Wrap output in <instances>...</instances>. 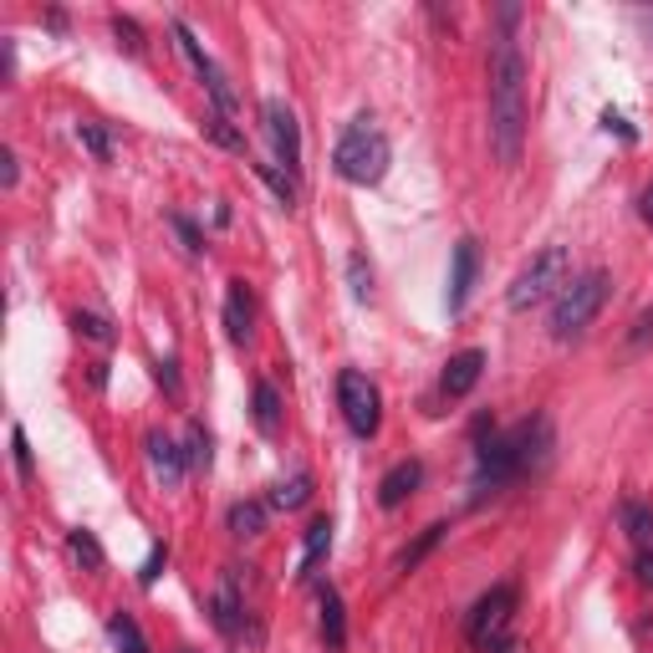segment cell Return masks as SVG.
Segmentation results:
<instances>
[{"label":"cell","instance_id":"obj_20","mask_svg":"<svg viewBox=\"0 0 653 653\" xmlns=\"http://www.w3.org/2000/svg\"><path fill=\"white\" fill-rule=\"evenodd\" d=\"M215 628H219V633H240V598H235V577H225V587L215 592Z\"/></svg>","mask_w":653,"mask_h":653},{"label":"cell","instance_id":"obj_25","mask_svg":"<svg viewBox=\"0 0 653 653\" xmlns=\"http://www.w3.org/2000/svg\"><path fill=\"white\" fill-rule=\"evenodd\" d=\"M204 128H210V138H215V143H225V149H235V153H246V138L230 128V117L210 113V117H204Z\"/></svg>","mask_w":653,"mask_h":653},{"label":"cell","instance_id":"obj_37","mask_svg":"<svg viewBox=\"0 0 653 653\" xmlns=\"http://www.w3.org/2000/svg\"><path fill=\"white\" fill-rule=\"evenodd\" d=\"M603 123H607V134H613V128H618L623 138H633V128H628V123H623V117L613 113V108H607V113H603Z\"/></svg>","mask_w":653,"mask_h":653},{"label":"cell","instance_id":"obj_23","mask_svg":"<svg viewBox=\"0 0 653 653\" xmlns=\"http://www.w3.org/2000/svg\"><path fill=\"white\" fill-rule=\"evenodd\" d=\"M77 143H83V149L92 153L98 164H108V159H113V138L102 134L98 123H77Z\"/></svg>","mask_w":653,"mask_h":653},{"label":"cell","instance_id":"obj_2","mask_svg":"<svg viewBox=\"0 0 653 653\" xmlns=\"http://www.w3.org/2000/svg\"><path fill=\"white\" fill-rule=\"evenodd\" d=\"M547 450H552V424L547 419H526L511 435H495L490 444H480V454H475V501H486L511 480H520L537 460H547Z\"/></svg>","mask_w":653,"mask_h":653},{"label":"cell","instance_id":"obj_7","mask_svg":"<svg viewBox=\"0 0 653 653\" xmlns=\"http://www.w3.org/2000/svg\"><path fill=\"white\" fill-rule=\"evenodd\" d=\"M511 613H516V587L501 582L490 587L486 598L475 603V613H469V643L475 649H501V643H511Z\"/></svg>","mask_w":653,"mask_h":653},{"label":"cell","instance_id":"obj_9","mask_svg":"<svg viewBox=\"0 0 653 653\" xmlns=\"http://www.w3.org/2000/svg\"><path fill=\"white\" fill-rule=\"evenodd\" d=\"M475 276H480V246H475V240H460V246L450 251V297H444L450 317H460V312L469 306Z\"/></svg>","mask_w":653,"mask_h":653},{"label":"cell","instance_id":"obj_3","mask_svg":"<svg viewBox=\"0 0 653 653\" xmlns=\"http://www.w3.org/2000/svg\"><path fill=\"white\" fill-rule=\"evenodd\" d=\"M388 159H393V149H388V138L384 128L373 123L368 113L363 117H352L348 123V134L337 138V149H332V168L348 179V185H378L388 174Z\"/></svg>","mask_w":653,"mask_h":653},{"label":"cell","instance_id":"obj_24","mask_svg":"<svg viewBox=\"0 0 653 653\" xmlns=\"http://www.w3.org/2000/svg\"><path fill=\"white\" fill-rule=\"evenodd\" d=\"M444 531H450V526H429V531H424L419 541H414V547H409V552H403V562H399V572H414L424 562V556L435 552L439 547V537H444Z\"/></svg>","mask_w":653,"mask_h":653},{"label":"cell","instance_id":"obj_8","mask_svg":"<svg viewBox=\"0 0 653 653\" xmlns=\"http://www.w3.org/2000/svg\"><path fill=\"white\" fill-rule=\"evenodd\" d=\"M261 117H266V138H271V149H276V164L286 174H297L302 168V123H297V113L281 98H266Z\"/></svg>","mask_w":653,"mask_h":653},{"label":"cell","instance_id":"obj_29","mask_svg":"<svg viewBox=\"0 0 653 653\" xmlns=\"http://www.w3.org/2000/svg\"><path fill=\"white\" fill-rule=\"evenodd\" d=\"M348 276H352V297H357V302H368V297H373V276H368V266H363V255H352V261H348Z\"/></svg>","mask_w":653,"mask_h":653},{"label":"cell","instance_id":"obj_1","mask_svg":"<svg viewBox=\"0 0 653 653\" xmlns=\"http://www.w3.org/2000/svg\"><path fill=\"white\" fill-rule=\"evenodd\" d=\"M511 26L516 5L501 11V36L490 41V149L501 164H516L526 143V56Z\"/></svg>","mask_w":653,"mask_h":653},{"label":"cell","instance_id":"obj_35","mask_svg":"<svg viewBox=\"0 0 653 653\" xmlns=\"http://www.w3.org/2000/svg\"><path fill=\"white\" fill-rule=\"evenodd\" d=\"M633 572H638V582H643V587H653V547H649V552H638Z\"/></svg>","mask_w":653,"mask_h":653},{"label":"cell","instance_id":"obj_38","mask_svg":"<svg viewBox=\"0 0 653 653\" xmlns=\"http://www.w3.org/2000/svg\"><path fill=\"white\" fill-rule=\"evenodd\" d=\"M0 164H5V189H11V185H16V153L5 149V159H0Z\"/></svg>","mask_w":653,"mask_h":653},{"label":"cell","instance_id":"obj_36","mask_svg":"<svg viewBox=\"0 0 653 653\" xmlns=\"http://www.w3.org/2000/svg\"><path fill=\"white\" fill-rule=\"evenodd\" d=\"M153 378L168 388V393H179V378H174V363H153Z\"/></svg>","mask_w":653,"mask_h":653},{"label":"cell","instance_id":"obj_28","mask_svg":"<svg viewBox=\"0 0 653 653\" xmlns=\"http://www.w3.org/2000/svg\"><path fill=\"white\" fill-rule=\"evenodd\" d=\"M185 460H189L194 469H210V435H204L200 424L189 429V450H185Z\"/></svg>","mask_w":653,"mask_h":653},{"label":"cell","instance_id":"obj_19","mask_svg":"<svg viewBox=\"0 0 653 653\" xmlns=\"http://www.w3.org/2000/svg\"><path fill=\"white\" fill-rule=\"evenodd\" d=\"M255 429L261 435H276L281 429V399L271 384H255Z\"/></svg>","mask_w":653,"mask_h":653},{"label":"cell","instance_id":"obj_32","mask_svg":"<svg viewBox=\"0 0 653 653\" xmlns=\"http://www.w3.org/2000/svg\"><path fill=\"white\" fill-rule=\"evenodd\" d=\"M628 342H633V348H643V342H653V312H643V317L633 322V332H628Z\"/></svg>","mask_w":653,"mask_h":653},{"label":"cell","instance_id":"obj_16","mask_svg":"<svg viewBox=\"0 0 653 653\" xmlns=\"http://www.w3.org/2000/svg\"><path fill=\"white\" fill-rule=\"evenodd\" d=\"M322 638H327V649L348 643V613H342V598H337L332 587L322 592Z\"/></svg>","mask_w":653,"mask_h":653},{"label":"cell","instance_id":"obj_31","mask_svg":"<svg viewBox=\"0 0 653 653\" xmlns=\"http://www.w3.org/2000/svg\"><path fill=\"white\" fill-rule=\"evenodd\" d=\"M11 450H16V469L32 475V450H26V429H11Z\"/></svg>","mask_w":653,"mask_h":653},{"label":"cell","instance_id":"obj_34","mask_svg":"<svg viewBox=\"0 0 653 653\" xmlns=\"http://www.w3.org/2000/svg\"><path fill=\"white\" fill-rule=\"evenodd\" d=\"M174 230L185 235V251H189V255H200V230H194L189 219H174Z\"/></svg>","mask_w":653,"mask_h":653},{"label":"cell","instance_id":"obj_4","mask_svg":"<svg viewBox=\"0 0 653 653\" xmlns=\"http://www.w3.org/2000/svg\"><path fill=\"white\" fill-rule=\"evenodd\" d=\"M607 302V271H587V276H572L567 291L552 302V337L556 342H572L592 327V317L603 312Z\"/></svg>","mask_w":653,"mask_h":653},{"label":"cell","instance_id":"obj_33","mask_svg":"<svg viewBox=\"0 0 653 653\" xmlns=\"http://www.w3.org/2000/svg\"><path fill=\"white\" fill-rule=\"evenodd\" d=\"M113 26H117V36L128 41V51H143V36H138V26H134V21H123V16H117Z\"/></svg>","mask_w":653,"mask_h":653},{"label":"cell","instance_id":"obj_12","mask_svg":"<svg viewBox=\"0 0 653 653\" xmlns=\"http://www.w3.org/2000/svg\"><path fill=\"white\" fill-rule=\"evenodd\" d=\"M419 480H424V465H419V460H399V465H393L384 480H378V505H384V511L403 505L409 495H414V490H419Z\"/></svg>","mask_w":653,"mask_h":653},{"label":"cell","instance_id":"obj_27","mask_svg":"<svg viewBox=\"0 0 653 653\" xmlns=\"http://www.w3.org/2000/svg\"><path fill=\"white\" fill-rule=\"evenodd\" d=\"M72 327H77L83 337H92V342H113V327H108L102 317H92V312H77V317H72Z\"/></svg>","mask_w":653,"mask_h":653},{"label":"cell","instance_id":"obj_39","mask_svg":"<svg viewBox=\"0 0 653 653\" xmlns=\"http://www.w3.org/2000/svg\"><path fill=\"white\" fill-rule=\"evenodd\" d=\"M643 219H649V225H653V185L643 189Z\"/></svg>","mask_w":653,"mask_h":653},{"label":"cell","instance_id":"obj_30","mask_svg":"<svg viewBox=\"0 0 653 653\" xmlns=\"http://www.w3.org/2000/svg\"><path fill=\"white\" fill-rule=\"evenodd\" d=\"M168 567V547H153V552H149V562H143V572H138V582H143V587H153V582H159V572H164Z\"/></svg>","mask_w":653,"mask_h":653},{"label":"cell","instance_id":"obj_14","mask_svg":"<svg viewBox=\"0 0 653 653\" xmlns=\"http://www.w3.org/2000/svg\"><path fill=\"white\" fill-rule=\"evenodd\" d=\"M618 520H623V531L638 541V552H649V547H653V505L623 501V505H618Z\"/></svg>","mask_w":653,"mask_h":653},{"label":"cell","instance_id":"obj_6","mask_svg":"<svg viewBox=\"0 0 653 653\" xmlns=\"http://www.w3.org/2000/svg\"><path fill=\"white\" fill-rule=\"evenodd\" d=\"M337 403H342V419H348V429L357 439L378 435V424H384V399H378V388L368 384V373H357V368L337 373Z\"/></svg>","mask_w":653,"mask_h":653},{"label":"cell","instance_id":"obj_5","mask_svg":"<svg viewBox=\"0 0 653 653\" xmlns=\"http://www.w3.org/2000/svg\"><path fill=\"white\" fill-rule=\"evenodd\" d=\"M567 281H572V255H567V246H547V251H541L537 261L520 271L516 281H511L505 302H511V312H531V306L562 297V291H567Z\"/></svg>","mask_w":653,"mask_h":653},{"label":"cell","instance_id":"obj_11","mask_svg":"<svg viewBox=\"0 0 653 653\" xmlns=\"http://www.w3.org/2000/svg\"><path fill=\"white\" fill-rule=\"evenodd\" d=\"M480 373H486V352H480V348L454 352L450 363H444V378H439V388H444V399H465L469 388L480 384Z\"/></svg>","mask_w":653,"mask_h":653},{"label":"cell","instance_id":"obj_26","mask_svg":"<svg viewBox=\"0 0 653 653\" xmlns=\"http://www.w3.org/2000/svg\"><path fill=\"white\" fill-rule=\"evenodd\" d=\"M255 168H261V179H266V185L281 194L286 210H291V204H297V179H291V174H281V168H271V164H255Z\"/></svg>","mask_w":653,"mask_h":653},{"label":"cell","instance_id":"obj_15","mask_svg":"<svg viewBox=\"0 0 653 653\" xmlns=\"http://www.w3.org/2000/svg\"><path fill=\"white\" fill-rule=\"evenodd\" d=\"M306 501H312V475H291L281 486H271V495H266L271 511H302Z\"/></svg>","mask_w":653,"mask_h":653},{"label":"cell","instance_id":"obj_13","mask_svg":"<svg viewBox=\"0 0 653 653\" xmlns=\"http://www.w3.org/2000/svg\"><path fill=\"white\" fill-rule=\"evenodd\" d=\"M251 322H255L251 291H246V281H230V291H225V332H230V342H246Z\"/></svg>","mask_w":653,"mask_h":653},{"label":"cell","instance_id":"obj_17","mask_svg":"<svg viewBox=\"0 0 653 653\" xmlns=\"http://www.w3.org/2000/svg\"><path fill=\"white\" fill-rule=\"evenodd\" d=\"M327 547H332V520L317 516L312 526H306V537H302V577L317 567L322 556H327Z\"/></svg>","mask_w":653,"mask_h":653},{"label":"cell","instance_id":"obj_40","mask_svg":"<svg viewBox=\"0 0 653 653\" xmlns=\"http://www.w3.org/2000/svg\"><path fill=\"white\" fill-rule=\"evenodd\" d=\"M185 653H194V649H185Z\"/></svg>","mask_w":653,"mask_h":653},{"label":"cell","instance_id":"obj_18","mask_svg":"<svg viewBox=\"0 0 653 653\" xmlns=\"http://www.w3.org/2000/svg\"><path fill=\"white\" fill-rule=\"evenodd\" d=\"M225 520H230L235 537H261V531H266V505L261 501H235Z\"/></svg>","mask_w":653,"mask_h":653},{"label":"cell","instance_id":"obj_21","mask_svg":"<svg viewBox=\"0 0 653 653\" xmlns=\"http://www.w3.org/2000/svg\"><path fill=\"white\" fill-rule=\"evenodd\" d=\"M108 633H113L117 653H149V643H143V633H138V623L128 618V613H113V618H108Z\"/></svg>","mask_w":653,"mask_h":653},{"label":"cell","instance_id":"obj_22","mask_svg":"<svg viewBox=\"0 0 653 653\" xmlns=\"http://www.w3.org/2000/svg\"><path fill=\"white\" fill-rule=\"evenodd\" d=\"M67 552L77 556V562H83L87 572H102V562H108V556H102V547H98V537H92V531H72V537H67Z\"/></svg>","mask_w":653,"mask_h":653},{"label":"cell","instance_id":"obj_10","mask_svg":"<svg viewBox=\"0 0 653 653\" xmlns=\"http://www.w3.org/2000/svg\"><path fill=\"white\" fill-rule=\"evenodd\" d=\"M143 450H149L153 480H159V486H164V490H174V486H179V480H185L189 460H185V450H179V444H174V439H168V435H159V429H153V435L143 439Z\"/></svg>","mask_w":653,"mask_h":653}]
</instances>
